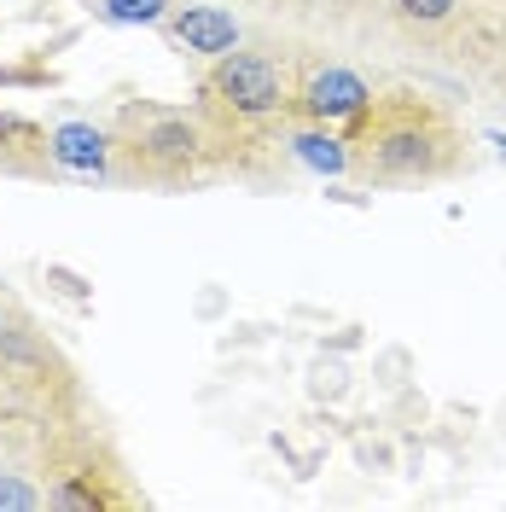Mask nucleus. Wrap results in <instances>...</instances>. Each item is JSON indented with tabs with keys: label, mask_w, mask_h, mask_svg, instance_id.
<instances>
[{
	"label": "nucleus",
	"mask_w": 506,
	"mask_h": 512,
	"mask_svg": "<svg viewBox=\"0 0 506 512\" xmlns=\"http://www.w3.org/2000/svg\"><path fill=\"white\" fill-rule=\"evenodd\" d=\"M163 35L192 59H222V53L239 47V18L222 12V6H169Z\"/></svg>",
	"instance_id": "obj_5"
},
{
	"label": "nucleus",
	"mask_w": 506,
	"mask_h": 512,
	"mask_svg": "<svg viewBox=\"0 0 506 512\" xmlns=\"http://www.w3.org/2000/svg\"><path fill=\"white\" fill-rule=\"evenodd\" d=\"M41 152L59 163V169H70V175H111L117 140L94 123H59V128H47Z\"/></svg>",
	"instance_id": "obj_6"
},
{
	"label": "nucleus",
	"mask_w": 506,
	"mask_h": 512,
	"mask_svg": "<svg viewBox=\"0 0 506 512\" xmlns=\"http://www.w3.org/2000/svg\"><path fill=\"white\" fill-rule=\"evenodd\" d=\"M117 152L134 158V169H146V175H187L192 163L204 158V128L192 123L187 111H123V140H117Z\"/></svg>",
	"instance_id": "obj_3"
},
{
	"label": "nucleus",
	"mask_w": 506,
	"mask_h": 512,
	"mask_svg": "<svg viewBox=\"0 0 506 512\" xmlns=\"http://www.w3.org/2000/svg\"><path fill=\"white\" fill-rule=\"evenodd\" d=\"M175 0H99V18L111 24H163Z\"/></svg>",
	"instance_id": "obj_9"
},
{
	"label": "nucleus",
	"mask_w": 506,
	"mask_h": 512,
	"mask_svg": "<svg viewBox=\"0 0 506 512\" xmlns=\"http://www.w3.org/2000/svg\"><path fill=\"white\" fill-rule=\"evenodd\" d=\"M0 332H6V309H0Z\"/></svg>",
	"instance_id": "obj_12"
},
{
	"label": "nucleus",
	"mask_w": 506,
	"mask_h": 512,
	"mask_svg": "<svg viewBox=\"0 0 506 512\" xmlns=\"http://www.w3.org/2000/svg\"><path fill=\"white\" fill-rule=\"evenodd\" d=\"M210 105L227 111L233 123H268V117H280L285 105H291V82H285L280 59H268V53H222L216 70H210Z\"/></svg>",
	"instance_id": "obj_2"
},
{
	"label": "nucleus",
	"mask_w": 506,
	"mask_h": 512,
	"mask_svg": "<svg viewBox=\"0 0 506 512\" xmlns=\"http://www.w3.org/2000/svg\"><path fill=\"white\" fill-rule=\"evenodd\" d=\"M309 6H338V0H309Z\"/></svg>",
	"instance_id": "obj_11"
},
{
	"label": "nucleus",
	"mask_w": 506,
	"mask_h": 512,
	"mask_svg": "<svg viewBox=\"0 0 506 512\" xmlns=\"http://www.w3.org/2000/svg\"><path fill=\"white\" fill-rule=\"evenodd\" d=\"M460 158L454 146V128H448L443 111H431L425 99H373V111L355 123L349 134V169L361 181H379V187H396V181H437L448 175Z\"/></svg>",
	"instance_id": "obj_1"
},
{
	"label": "nucleus",
	"mask_w": 506,
	"mask_h": 512,
	"mask_svg": "<svg viewBox=\"0 0 506 512\" xmlns=\"http://www.w3.org/2000/svg\"><path fill=\"white\" fill-rule=\"evenodd\" d=\"M291 111L303 117V123H361L367 111H373V88H367V76H355L349 64H309L303 76H297V88H291Z\"/></svg>",
	"instance_id": "obj_4"
},
{
	"label": "nucleus",
	"mask_w": 506,
	"mask_h": 512,
	"mask_svg": "<svg viewBox=\"0 0 506 512\" xmlns=\"http://www.w3.org/2000/svg\"><path fill=\"white\" fill-rule=\"evenodd\" d=\"M285 146H291V158L303 163V169H315V175H349V140L332 134L326 123H297L285 134Z\"/></svg>",
	"instance_id": "obj_7"
},
{
	"label": "nucleus",
	"mask_w": 506,
	"mask_h": 512,
	"mask_svg": "<svg viewBox=\"0 0 506 512\" xmlns=\"http://www.w3.org/2000/svg\"><path fill=\"white\" fill-rule=\"evenodd\" d=\"M390 6H396V18L413 24V30H448L466 12V0H390Z\"/></svg>",
	"instance_id": "obj_8"
},
{
	"label": "nucleus",
	"mask_w": 506,
	"mask_h": 512,
	"mask_svg": "<svg viewBox=\"0 0 506 512\" xmlns=\"http://www.w3.org/2000/svg\"><path fill=\"white\" fill-rule=\"evenodd\" d=\"M35 507H47V489H35L18 472H0V512H35Z\"/></svg>",
	"instance_id": "obj_10"
}]
</instances>
